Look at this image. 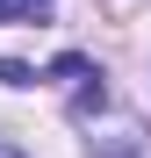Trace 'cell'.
I'll use <instances>...</instances> for the list:
<instances>
[{
    "label": "cell",
    "mask_w": 151,
    "mask_h": 158,
    "mask_svg": "<svg viewBox=\"0 0 151 158\" xmlns=\"http://www.w3.org/2000/svg\"><path fill=\"white\" fill-rule=\"evenodd\" d=\"M0 158H22V151H7V144H0Z\"/></svg>",
    "instance_id": "277c9868"
},
{
    "label": "cell",
    "mask_w": 151,
    "mask_h": 158,
    "mask_svg": "<svg viewBox=\"0 0 151 158\" xmlns=\"http://www.w3.org/2000/svg\"><path fill=\"white\" fill-rule=\"evenodd\" d=\"M58 0H0V22H43Z\"/></svg>",
    "instance_id": "7a4b0ae2"
},
{
    "label": "cell",
    "mask_w": 151,
    "mask_h": 158,
    "mask_svg": "<svg viewBox=\"0 0 151 158\" xmlns=\"http://www.w3.org/2000/svg\"><path fill=\"white\" fill-rule=\"evenodd\" d=\"M29 79H36L29 65H0V86H29Z\"/></svg>",
    "instance_id": "3957f363"
},
{
    "label": "cell",
    "mask_w": 151,
    "mask_h": 158,
    "mask_svg": "<svg viewBox=\"0 0 151 158\" xmlns=\"http://www.w3.org/2000/svg\"><path fill=\"white\" fill-rule=\"evenodd\" d=\"M50 79H65V86H72V108H79V115H86V108H101V101H108V86H101V72H94V65L79 58V50H65V58L50 65Z\"/></svg>",
    "instance_id": "6da1fadb"
}]
</instances>
